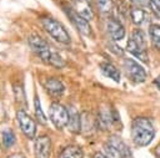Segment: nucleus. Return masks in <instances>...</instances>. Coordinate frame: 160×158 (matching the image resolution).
<instances>
[{
    "label": "nucleus",
    "mask_w": 160,
    "mask_h": 158,
    "mask_svg": "<svg viewBox=\"0 0 160 158\" xmlns=\"http://www.w3.org/2000/svg\"><path fill=\"white\" fill-rule=\"evenodd\" d=\"M155 136V128L152 122L146 117H136L131 124V138L132 142L139 146L144 147L148 146Z\"/></svg>",
    "instance_id": "nucleus-1"
},
{
    "label": "nucleus",
    "mask_w": 160,
    "mask_h": 158,
    "mask_svg": "<svg viewBox=\"0 0 160 158\" xmlns=\"http://www.w3.org/2000/svg\"><path fill=\"white\" fill-rule=\"evenodd\" d=\"M41 24H42L45 31L52 39H55L58 42L64 44V45L70 44V41H71L70 40V35L66 31V29L62 26V24H60L59 21H56L52 17H44L41 20Z\"/></svg>",
    "instance_id": "nucleus-2"
},
{
    "label": "nucleus",
    "mask_w": 160,
    "mask_h": 158,
    "mask_svg": "<svg viewBox=\"0 0 160 158\" xmlns=\"http://www.w3.org/2000/svg\"><path fill=\"white\" fill-rule=\"evenodd\" d=\"M28 42L30 45V47L32 49V51L46 63H49V60L51 57V47L49 46V44L42 39L40 37L39 35H30L29 39H28Z\"/></svg>",
    "instance_id": "nucleus-3"
},
{
    "label": "nucleus",
    "mask_w": 160,
    "mask_h": 158,
    "mask_svg": "<svg viewBox=\"0 0 160 158\" xmlns=\"http://www.w3.org/2000/svg\"><path fill=\"white\" fill-rule=\"evenodd\" d=\"M49 113H50V119H51L52 124L58 129H62L65 126H68V122H69V111L62 105H60L59 102H52L50 105Z\"/></svg>",
    "instance_id": "nucleus-4"
},
{
    "label": "nucleus",
    "mask_w": 160,
    "mask_h": 158,
    "mask_svg": "<svg viewBox=\"0 0 160 158\" xmlns=\"http://www.w3.org/2000/svg\"><path fill=\"white\" fill-rule=\"evenodd\" d=\"M124 68L128 75V77L135 82V83H141L146 80V71L141 65H139L135 60L132 58H125L124 60Z\"/></svg>",
    "instance_id": "nucleus-5"
},
{
    "label": "nucleus",
    "mask_w": 160,
    "mask_h": 158,
    "mask_svg": "<svg viewBox=\"0 0 160 158\" xmlns=\"http://www.w3.org/2000/svg\"><path fill=\"white\" fill-rule=\"evenodd\" d=\"M16 119H18V123H19L22 133L28 138L32 139L35 137V134H36V123H35V121L22 108H20L16 112Z\"/></svg>",
    "instance_id": "nucleus-6"
},
{
    "label": "nucleus",
    "mask_w": 160,
    "mask_h": 158,
    "mask_svg": "<svg viewBox=\"0 0 160 158\" xmlns=\"http://www.w3.org/2000/svg\"><path fill=\"white\" fill-rule=\"evenodd\" d=\"M119 114L115 108H109V107H101L98 118H96V124L101 129H109L115 122L119 121Z\"/></svg>",
    "instance_id": "nucleus-7"
},
{
    "label": "nucleus",
    "mask_w": 160,
    "mask_h": 158,
    "mask_svg": "<svg viewBox=\"0 0 160 158\" xmlns=\"http://www.w3.org/2000/svg\"><path fill=\"white\" fill-rule=\"evenodd\" d=\"M35 158H50L51 153V139L49 136H40L34 143Z\"/></svg>",
    "instance_id": "nucleus-8"
},
{
    "label": "nucleus",
    "mask_w": 160,
    "mask_h": 158,
    "mask_svg": "<svg viewBox=\"0 0 160 158\" xmlns=\"http://www.w3.org/2000/svg\"><path fill=\"white\" fill-rule=\"evenodd\" d=\"M106 30H108V34L110 35L111 40H114V41H120L125 36L124 25L114 17H110L106 20Z\"/></svg>",
    "instance_id": "nucleus-9"
},
{
    "label": "nucleus",
    "mask_w": 160,
    "mask_h": 158,
    "mask_svg": "<svg viewBox=\"0 0 160 158\" xmlns=\"http://www.w3.org/2000/svg\"><path fill=\"white\" fill-rule=\"evenodd\" d=\"M68 14H69L71 21L74 22V25L76 26V29H78L84 36H91V35H92V31H91V27H90L88 20H85L82 16H80V15H79L76 11H74V10H69Z\"/></svg>",
    "instance_id": "nucleus-10"
},
{
    "label": "nucleus",
    "mask_w": 160,
    "mask_h": 158,
    "mask_svg": "<svg viewBox=\"0 0 160 158\" xmlns=\"http://www.w3.org/2000/svg\"><path fill=\"white\" fill-rule=\"evenodd\" d=\"M44 86H45L48 93H49L50 96L55 97V98L61 97L62 93H64V91H65L64 83H62L59 78H56V77H49V78L45 81Z\"/></svg>",
    "instance_id": "nucleus-11"
},
{
    "label": "nucleus",
    "mask_w": 160,
    "mask_h": 158,
    "mask_svg": "<svg viewBox=\"0 0 160 158\" xmlns=\"http://www.w3.org/2000/svg\"><path fill=\"white\" fill-rule=\"evenodd\" d=\"M75 10L80 16H82L88 21L94 19V11L88 0H75Z\"/></svg>",
    "instance_id": "nucleus-12"
},
{
    "label": "nucleus",
    "mask_w": 160,
    "mask_h": 158,
    "mask_svg": "<svg viewBox=\"0 0 160 158\" xmlns=\"http://www.w3.org/2000/svg\"><path fill=\"white\" fill-rule=\"evenodd\" d=\"M69 122H68V127L72 133H79L81 131V118L80 114L78 113V111L74 107H70L69 109Z\"/></svg>",
    "instance_id": "nucleus-13"
},
{
    "label": "nucleus",
    "mask_w": 160,
    "mask_h": 158,
    "mask_svg": "<svg viewBox=\"0 0 160 158\" xmlns=\"http://www.w3.org/2000/svg\"><path fill=\"white\" fill-rule=\"evenodd\" d=\"M126 49H128V51H129L130 53H132V55H134L136 58H139L140 61L148 62V50H144V49L139 47V46L132 41L131 37L129 39V41H128V44H126Z\"/></svg>",
    "instance_id": "nucleus-14"
},
{
    "label": "nucleus",
    "mask_w": 160,
    "mask_h": 158,
    "mask_svg": "<svg viewBox=\"0 0 160 158\" xmlns=\"http://www.w3.org/2000/svg\"><path fill=\"white\" fill-rule=\"evenodd\" d=\"M80 118H81V131L80 132H82V133H85V134H90L92 131H94V128H95V126H98L96 124V122H95V119L92 118V116L89 113V112H82L81 114H80Z\"/></svg>",
    "instance_id": "nucleus-15"
},
{
    "label": "nucleus",
    "mask_w": 160,
    "mask_h": 158,
    "mask_svg": "<svg viewBox=\"0 0 160 158\" xmlns=\"http://www.w3.org/2000/svg\"><path fill=\"white\" fill-rule=\"evenodd\" d=\"M100 70L106 77L111 78L112 81H115V82L120 81V71L111 62H101L100 63Z\"/></svg>",
    "instance_id": "nucleus-16"
},
{
    "label": "nucleus",
    "mask_w": 160,
    "mask_h": 158,
    "mask_svg": "<svg viewBox=\"0 0 160 158\" xmlns=\"http://www.w3.org/2000/svg\"><path fill=\"white\" fill-rule=\"evenodd\" d=\"M108 143H110L111 146H114V147L120 152V154L122 156V158H131V152H130L129 147H128V146L125 144V142L121 141L119 137L111 136V137L109 138Z\"/></svg>",
    "instance_id": "nucleus-17"
},
{
    "label": "nucleus",
    "mask_w": 160,
    "mask_h": 158,
    "mask_svg": "<svg viewBox=\"0 0 160 158\" xmlns=\"http://www.w3.org/2000/svg\"><path fill=\"white\" fill-rule=\"evenodd\" d=\"M129 12H130L131 21H132L135 25L140 26V25H142V24L146 21V16H148V15H146V11H145L142 7L132 6Z\"/></svg>",
    "instance_id": "nucleus-18"
},
{
    "label": "nucleus",
    "mask_w": 160,
    "mask_h": 158,
    "mask_svg": "<svg viewBox=\"0 0 160 158\" xmlns=\"http://www.w3.org/2000/svg\"><path fill=\"white\" fill-rule=\"evenodd\" d=\"M59 158H82V151L78 146H68L60 152Z\"/></svg>",
    "instance_id": "nucleus-19"
},
{
    "label": "nucleus",
    "mask_w": 160,
    "mask_h": 158,
    "mask_svg": "<svg viewBox=\"0 0 160 158\" xmlns=\"http://www.w3.org/2000/svg\"><path fill=\"white\" fill-rule=\"evenodd\" d=\"M149 36L151 40V44L155 49L160 50V25L151 24L149 26Z\"/></svg>",
    "instance_id": "nucleus-20"
},
{
    "label": "nucleus",
    "mask_w": 160,
    "mask_h": 158,
    "mask_svg": "<svg viewBox=\"0 0 160 158\" xmlns=\"http://www.w3.org/2000/svg\"><path fill=\"white\" fill-rule=\"evenodd\" d=\"M34 109H35V117H36L38 122L41 123V124H46L48 118H46V116H45V113L41 108V103H40V100H39L38 96L34 97Z\"/></svg>",
    "instance_id": "nucleus-21"
},
{
    "label": "nucleus",
    "mask_w": 160,
    "mask_h": 158,
    "mask_svg": "<svg viewBox=\"0 0 160 158\" xmlns=\"http://www.w3.org/2000/svg\"><path fill=\"white\" fill-rule=\"evenodd\" d=\"M131 39H132V41H134L139 47H141V49H144V50H148L145 34H144L140 29H136V30H134V31H132Z\"/></svg>",
    "instance_id": "nucleus-22"
},
{
    "label": "nucleus",
    "mask_w": 160,
    "mask_h": 158,
    "mask_svg": "<svg viewBox=\"0 0 160 158\" xmlns=\"http://www.w3.org/2000/svg\"><path fill=\"white\" fill-rule=\"evenodd\" d=\"M1 137H2V144L5 148H10L14 146V143L16 142V138H15V134L14 132L10 129V128H6L2 131L1 133Z\"/></svg>",
    "instance_id": "nucleus-23"
},
{
    "label": "nucleus",
    "mask_w": 160,
    "mask_h": 158,
    "mask_svg": "<svg viewBox=\"0 0 160 158\" xmlns=\"http://www.w3.org/2000/svg\"><path fill=\"white\" fill-rule=\"evenodd\" d=\"M96 4L102 15H108L112 10V6H114L112 0H96Z\"/></svg>",
    "instance_id": "nucleus-24"
},
{
    "label": "nucleus",
    "mask_w": 160,
    "mask_h": 158,
    "mask_svg": "<svg viewBox=\"0 0 160 158\" xmlns=\"http://www.w3.org/2000/svg\"><path fill=\"white\" fill-rule=\"evenodd\" d=\"M49 65H51V66H54V67H56V68H62V67L65 66V61H64V58H62L58 52L52 51L51 57H50V60H49Z\"/></svg>",
    "instance_id": "nucleus-25"
},
{
    "label": "nucleus",
    "mask_w": 160,
    "mask_h": 158,
    "mask_svg": "<svg viewBox=\"0 0 160 158\" xmlns=\"http://www.w3.org/2000/svg\"><path fill=\"white\" fill-rule=\"evenodd\" d=\"M14 92H15V98H16V102L19 105H22L24 107L26 106V96H25V92H24V88L19 85H15L14 86Z\"/></svg>",
    "instance_id": "nucleus-26"
},
{
    "label": "nucleus",
    "mask_w": 160,
    "mask_h": 158,
    "mask_svg": "<svg viewBox=\"0 0 160 158\" xmlns=\"http://www.w3.org/2000/svg\"><path fill=\"white\" fill-rule=\"evenodd\" d=\"M104 153H105L106 158H122V156L120 154V152L114 146H111L110 143H106L104 146Z\"/></svg>",
    "instance_id": "nucleus-27"
},
{
    "label": "nucleus",
    "mask_w": 160,
    "mask_h": 158,
    "mask_svg": "<svg viewBox=\"0 0 160 158\" xmlns=\"http://www.w3.org/2000/svg\"><path fill=\"white\" fill-rule=\"evenodd\" d=\"M149 5L156 12V15L160 16V0H149Z\"/></svg>",
    "instance_id": "nucleus-28"
},
{
    "label": "nucleus",
    "mask_w": 160,
    "mask_h": 158,
    "mask_svg": "<svg viewBox=\"0 0 160 158\" xmlns=\"http://www.w3.org/2000/svg\"><path fill=\"white\" fill-rule=\"evenodd\" d=\"M135 6L138 7H144V6H148L149 5V0H130Z\"/></svg>",
    "instance_id": "nucleus-29"
},
{
    "label": "nucleus",
    "mask_w": 160,
    "mask_h": 158,
    "mask_svg": "<svg viewBox=\"0 0 160 158\" xmlns=\"http://www.w3.org/2000/svg\"><path fill=\"white\" fill-rule=\"evenodd\" d=\"M110 47H111L110 50H111V51H114L116 55H120V56H122V55H124V51L121 50V47H118V46H116V45H114V44H111V45H110Z\"/></svg>",
    "instance_id": "nucleus-30"
},
{
    "label": "nucleus",
    "mask_w": 160,
    "mask_h": 158,
    "mask_svg": "<svg viewBox=\"0 0 160 158\" xmlns=\"http://www.w3.org/2000/svg\"><path fill=\"white\" fill-rule=\"evenodd\" d=\"M8 158H25L22 154H20V153H14V154H11V156H9Z\"/></svg>",
    "instance_id": "nucleus-31"
},
{
    "label": "nucleus",
    "mask_w": 160,
    "mask_h": 158,
    "mask_svg": "<svg viewBox=\"0 0 160 158\" xmlns=\"http://www.w3.org/2000/svg\"><path fill=\"white\" fill-rule=\"evenodd\" d=\"M155 154H156V158H160V144L156 146V148H155Z\"/></svg>",
    "instance_id": "nucleus-32"
},
{
    "label": "nucleus",
    "mask_w": 160,
    "mask_h": 158,
    "mask_svg": "<svg viewBox=\"0 0 160 158\" xmlns=\"http://www.w3.org/2000/svg\"><path fill=\"white\" fill-rule=\"evenodd\" d=\"M154 82H155V85L158 86V88H160V75H159V76L155 78V81H154Z\"/></svg>",
    "instance_id": "nucleus-33"
},
{
    "label": "nucleus",
    "mask_w": 160,
    "mask_h": 158,
    "mask_svg": "<svg viewBox=\"0 0 160 158\" xmlns=\"http://www.w3.org/2000/svg\"><path fill=\"white\" fill-rule=\"evenodd\" d=\"M94 158H106V156H105V154H102V153H95Z\"/></svg>",
    "instance_id": "nucleus-34"
},
{
    "label": "nucleus",
    "mask_w": 160,
    "mask_h": 158,
    "mask_svg": "<svg viewBox=\"0 0 160 158\" xmlns=\"http://www.w3.org/2000/svg\"><path fill=\"white\" fill-rule=\"evenodd\" d=\"M0 152H1V148H0Z\"/></svg>",
    "instance_id": "nucleus-35"
}]
</instances>
